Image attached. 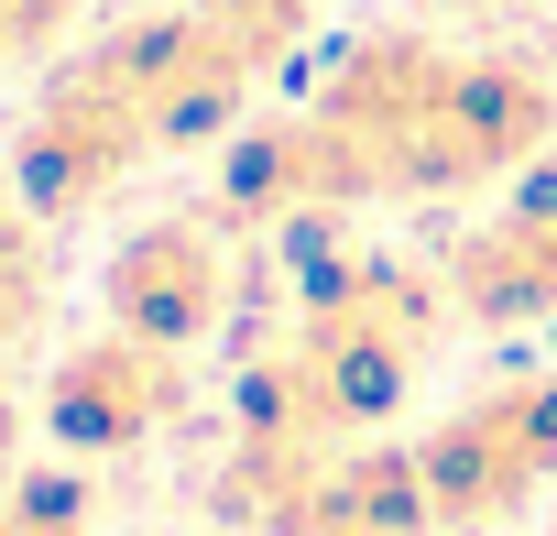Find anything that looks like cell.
I'll list each match as a JSON object with an SVG mask.
<instances>
[{"mask_svg":"<svg viewBox=\"0 0 557 536\" xmlns=\"http://www.w3.org/2000/svg\"><path fill=\"white\" fill-rule=\"evenodd\" d=\"M164 416H175V351H153V340H132V329L66 351L55 383H45V427H55L66 449H143Z\"/></svg>","mask_w":557,"mask_h":536,"instance_id":"cell-5","label":"cell"},{"mask_svg":"<svg viewBox=\"0 0 557 536\" xmlns=\"http://www.w3.org/2000/svg\"><path fill=\"white\" fill-rule=\"evenodd\" d=\"M416 482H426V525L524 514L557 482V373H513V383H481L470 405H448L416 438Z\"/></svg>","mask_w":557,"mask_h":536,"instance_id":"cell-3","label":"cell"},{"mask_svg":"<svg viewBox=\"0 0 557 536\" xmlns=\"http://www.w3.org/2000/svg\"><path fill=\"white\" fill-rule=\"evenodd\" d=\"M77 12H88V0H0V77H12V66H45V56L77 34Z\"/></svg>","mask_w":557,"mask_h":536,"instance_id":"cell-7","label":"cell"},{"mask_svg":"<svg viewBox=\"0 0 557 536\" xmlns=\"http://www.w3.org/2000/svg\"><path fill=\"white\" fill-rule=\"evenodd\" d=\"M448 296L470 318H546L557 307V165L513 186V208H492L459 252H448Z\"/></svg>","mask_w":557,"mask_h":536,"instance_id":"cell-6","label":"cell"},{"mask_svg":"<svg viewBox=\"0 0 557 536\" xmlns=\"http://www.w3.org/2000/svg\"><path fill=\"white\" fill-rule=\"evenodd\" d=\"M99 296H110V329H132V340H153V351L208 340L219 307H230V241H219V219H143V230L110 252Z\"/></svg>","mask_w":557,"mask_h":536,"instance_id":"cell-4","label":"cell"},{"mask_svg":"<svg viewBox=\"0 0 557 536\" xmlns=\"http://www.w3.org/2000/svg\"><path fill=\"white\" fill-rule=\"evenodd\" d=\"M437 12H481V0H437Z\"/></svg>","mask_w":557,"mask_h":536,"instance_id":"cell-9","label":"cell"},{"mask_svg":"<svg viewBox=\"0 0 557 536\" xmlns=\"http://www.w3.org/2000/svg\"><path fill=\"white\" fill-rule=\"evenodd\" d=\"M262 56L208 12H143V23H110L99 45H77L34 110H23V143H12V186L34 219H66V208H99L132 165L175 154V143H219L251 99Z\"/></svg>","mask_w":557,"mask_h":536,"instance_id":"cell-2","label":"cell"},{"mask_svg":"<svg viewBox=\"0 0 557 536\" xmlns=\"http://www.w3.org/2000/svg\"><path fill=\"white\" fill-rule=\"evenodd\" d=\"M307 132L329 154V197H470L524 175L557 143V77L503 45H437V34H350L307 99Z\"/></svg>","mask_w":557,"mask_h":536,"instance_id":"cell-1","label":"cell"},{"mask_svg":"<svg viewBox=\"0 0 557 536\" xmlns=\"http://www.w3.org/2000/svg\"><path fill=\"white\" fill-rule=\"evenodd\" d=\"M0 263H34V230H23V186H0Z\"/></svg>","mask_w":557,"mask_h":536,"instance_id":"cell-8","label":"cell"}]
</instances>
